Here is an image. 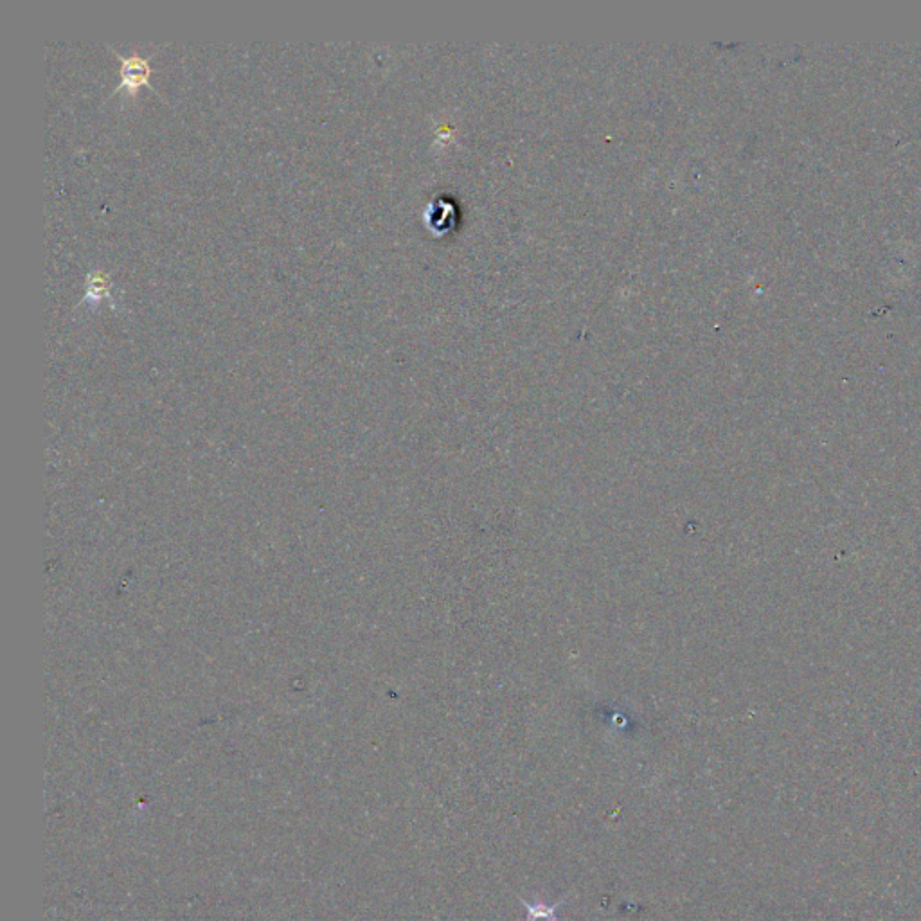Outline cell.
<instances>
[{
    "instance_id": "obj_1",
    "label": "cell",
    "mask_w": 921,
    "mask_h": 921,
    "mask_svg": "<svg viewBox=\"0 0 921 921\" xmlns=\"http://www.w3.org/2000/svg\"><path fill=\"white\" fill-rule=\"evenodd\" d=\"M108 49L114 53V56L121 63V83H119V87L114 89L112 96L117 92H121V90H125L128 96H137V92L143 87L153 89L152 83H150V78H152V56L144 58L137 51H134L130 56H123V54L117 53L116 49H112L110 45H108Z\"/></svg>"
},
{
    "instance_id": "obj_2",
    "label": "cell",
    "mask_w": 921,
    "mask_h": 921,
    "mask_svg": "<svg viewBox=\"0 0 921 921\" xmlns=\"http://www.w3.org/2000/svg\"><path fill=\"white\" fill-rule=\"evenodd\" d=\"M101 301L114 303L112 296V278L107 270L92 269L85 279V296L81 297L80 305H99Z\"/></svg>"
},
{
    "instance_id": "obj_3",
    "label": "cell",
    "mask_w": 921,
    "mask_h": 921,
    "mask_svg": "<svg viewBox=\"0 0 921 921\" xmlns=\"http://www.w3.org/2000/svg\"><path fill=\"white\" fill-rule=\"evenodd\" d=\"M522 904L526 907V913H528V921H556V911H558V905H547L544 902H526L522 900Z\"/></svg>"
}]
</instances>
